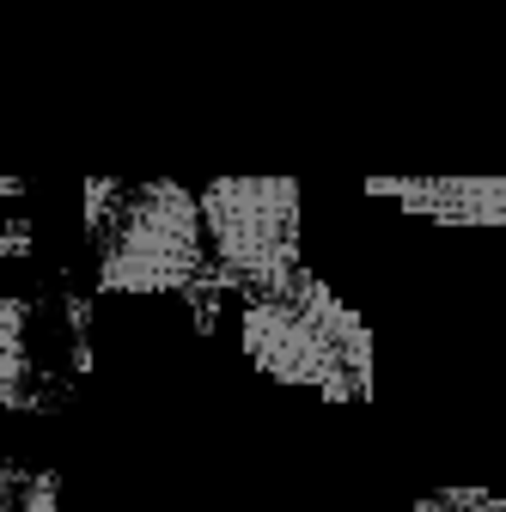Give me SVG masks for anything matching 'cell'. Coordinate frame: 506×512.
<instances>
[{
  "label": "cell",
  "instance_id": "obj_1",
  "mask_svg": "<svg viewBox=\"0 0 506 512\" xmlns=\"http://www.w3.org/2000/svg\"><path fill=\"white\" fill-rule=\"evenodd\" d=\"M86 232L98 256V293H202L214 281L202 196H189L171 177H92Z\"/></svg>",
  "mask_w": 506,
  "mask_h": 512
},
{
  "label": "cell",
  "instance_id": "obj_2",
  "mask_svg": "<svg viewBox=\"0 0 506 512\" xmlns=\"http://www.w3.org/2000/svg\"><path fill=\"white\" fill-rule=\"evenodd\" d=\"M244 354L257 372L330 403H372V336L318 275L244 299Z\"/></svg>",
  "mask_w": 506,
  "mask_h": 512
},
{
  "label": "cell",
  "instance_id": "obj_3",
  "mask_svg": "<svg viewBox=\"0 0 506 512\" xmlns=\"http://www.w3.org/2000/svg\"><path fill=\"white\" fill-rule=\"evenodd\" d=\"M92 372V311L74 287L0 293V409L55 415Z\"/></svg>",
  "mask_w": 506,
  "mask_h": 512
},
{
  "label": "cell",
  "instance_id": "obj_4",
  "mask_svg": "<svg viewBox=\"0 0 506 512\" xmlns=\"http://www.w3.org/2000/svg\"><path fill=\"white\" fill-rule=\"evenodd\" d=\"M202 220H208V250L226 293L257 299L305 275L293 177H214L202 189Z\"/></svg>",
  "mask_w": 506,
  "mask_h": 512
},
{
  "label": "cell",
  "instance_id": "obj_5",
  "mask_svg": "<svg viewBox=\"0 0 506 512\" xmlns=\"http://www.w3.org/2000/svg\"><path fill=\"white\" fill-rule=\"evenodd\" d=\"M366 196H391L439 226H506V177H366Z\"/></svg>",
  "mask_w": 506,
  "mask_h": 512
},
{
  "label": "cell",
  "instance_id": "obj_6",
  "mask_svg": "<svg viewBox=\"0 0 506 512\" xmlns=\"http://www.w3.org/2000/svg\"><path fill=\"white\" fill-rule=\"evenodd\" d=\"M409 512H506V500L500 494H482V488H433Z\"/></svg>",
  "mask_w": 506,
  "mask_h": 512
},
{
  "label": "cell",
  "instance_id": "obj_7",
  "mask_svg": "<svg viewBox=\"0 0 506 512\" xmlns=\"http://www.w3.org/2000/svg\"><path fill=\"white\" fill-rule=\"evenodd\" d=\"M25 488H31V476H25V470L0 464V512H25Z\"/></svg>",
  "mask_w": 506,
  "mask_h": 512
},
{
  "label": "cell",
  "instance_id": "obj_8",
  "mask_svg": "<svg viewBox=\"0 0 506 512\" xmlns=\"http://www.w3.org/2000/svg\"><path fill=\"white\" fill-rule=\"evenodd\" d=\"M31 244V220L19 214V208H7L0 214V256H13V250H25Z\"/></svg>",
  "mask_w": 506,
  "mask_h": 512
},
{
  "label": "cell",
  "instance_id": "obj_9",
  "mask_svg": "<svg viewBox=\"0 0 506 512\" xmlns=\"http://www.w3.org/2000/svg\"><path fill=\"white\" fill-rule=\"evenodd\" d=\"M55 494H61V482H55L49 470H37V476H31V488H25V512H61V506H55Z\"/></svg>",
  "mask_w": 506,
  "mask_h": 512
},
{
  "label": "cell",
  "instance_id": "obj_10",
  "mask_svg": "<svg viewBox=\"0 0 506 512\" xmlns=\"http://www.w3.org/2000/svg\"><path fill=\"white\" fill-rule=\"evenodd\" d=\"M19 196H25V189H19L13 177H0V214H7V202H19Z\"/></svg>",
  "mask_w": 506,
  "mask_h": 512
}]
</instances>
